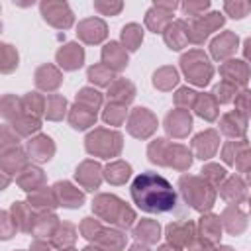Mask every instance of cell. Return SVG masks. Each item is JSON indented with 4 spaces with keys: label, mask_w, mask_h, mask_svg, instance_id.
I'll use <instances>...</instances> for the list:
<instances>
[{
    "label": "cell",
    "mask_w": 251,
    "mask_h": 251,
    "mask_svg": "<svg viewBox=\"0 0 251 251\" xmlns=\"http://www.w3.org/2000/svg\"><path fill=\"white\" fill-rule=\"evenodd\" d=\"M129 192H131L133 204L145 214L182 216V202H180L176 190L165 176H161L157 173L145 171V173L137 175L131 182Z\"/></svg>",
    "instance_id": "cell-1"
}]
</instances>
